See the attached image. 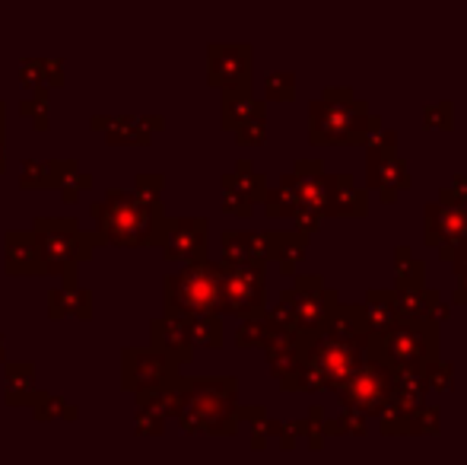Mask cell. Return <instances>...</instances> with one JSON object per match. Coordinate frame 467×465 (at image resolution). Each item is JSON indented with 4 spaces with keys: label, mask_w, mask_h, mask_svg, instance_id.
I'll use <instances>...</instances> for the list:
<instances>
[{
    "label": "cell",
    "mask_w": 467,
    "mask_h": 465,
    "mask_svg": "<svg viewBox=\"0 0 467 465\" xmlns=\"http://www.w3.org/2000/svg\"><path fill=\"white\" fill-rule=\"evenodd\" d=\"M23 115H32L36 128H48V87L36 90V93H32V100L23 102Z\"/></svg>",
    "instance_id": "46"
},
{
    "label": "cell",
    "mask_w": 467,
    "mask_h": 465,
    "mask_svg": "<svg viewBox=\"0 0 467 465\" xmlns=\"http://www.w3.org/2000/svg\"><path fill=\"white\" fill-rule=\"evenodd\" d=\"M55 415H61V417H74L77 411H74V405H67L64 398H57V396H38L36 398V417L38 421H48V417H55Z\"/></svg>",
    "instance_id": "45"
},
{
    "label": "cell",
    "mask_w": 467,
    "mask_h": 465,
    "mask_svg": "<svg viewBox=\"0 0 467 465\" xmlns=\"http://www.w3.org/2000/svg\"><path fill=\"white\" fill-rule=\"evenodd\" d=\"M179 364L162 357L160 351H124V386L137 396L179 379Z\"/></svg>",
    "instance_id": "16"
},
{
    "label": "cell",
    "mask_w": 467,
    "mask_h": 465,
    "mask_svg": "<svg viewBox=\"0 0 467 465\" xmlns=\"http://www.w3.org/2000/svg\"><path fill=\"white\" fill-rule=\"evenodd\" d=\"M267 192V175L254 173L252 160H239L233 173L223 175V211L235 214V217H252L254 205L265 201Z\"/></svg>",
    "instance_id": "15"
},
{
    "label": "cell",
    "mask_w": 467,
    "mask_h": 465,
    "mask_svg": "<svg viewBox=\"0 0 467 465\" xmlns=\"http://www.w3.org/2000/svg\"><path fill=\"white\" fill-rule=\"evenodd\" d=\"M283 179L289 182L296 201H299V211L293 217L296 233L312 236L321 227V220L327 217V198H331V175L325 173V163L296 160L293 173H286Z\"/></svg>",
    "instance_id": "10"
},
{
    "label": "cell",
    "mask_w": 467,
    "mask_h": 465,
    "mask_svg": "<svg viewBox=\"0 0 467 465\" xmlns=\"http://www.w3.org/2000/svg\"><path fill=\"white\" fill-rule=\"evenodd\" d=\"M48 303H51V316H83V319H89V312H93V293H89L87 287L77 284L74 274H67V278H64V284L51 291Z\"/></svg>",
    "instance_id": "23"
},
{
    "label": "cell",
    "mask_w": 467,
    "mask_h": 465,
    "mask_svg": "<svg viewBox=\"0 0 467 465\" xmlns=\"http://www.w3.org/2000/svg\"><path fill=\"white\" fill-rule=\"evenodd\" d=\"M32 364H10V370H6V402H32L36 405V398L29 396L32 392Z\"/></svg>",
    "instance_id": "34"
},
{
    "label": "cell",
    "mask_w": 467,
    "mask_h": 465,
    "mask_svg": "<svg viewBox=\"0 0 467 465\" xmlns=\"http://www.w3.org/2000/svg\"><path fill=\"white\" fill-rule=\"evenodd\" d=\"M439 344H442V325L430 322V319L423 322L398 319L391 329L372 335L369 354L385 366H391L394 373H413L439 360Z\"/></svg>",
    "instance_id": "5"
},
{
    "label": "cell",
    "mask_w": 467,
    "mask_h": 465,
    "mask_svg": "<svg viewBox=\"0 0 467 465\" xmlns=\"http://www.w3.org/2000/svg\"><path fill=\"white\" fill-rule=\"evenodd\" d=\"M426 396H430V386H426V379H423V370L394 373V389H391V402L388 405L413 417L426 405Z\"/></svg>",
    "instance_id": "24"
},
{
    "label": "cell",
    "mask_w": 467,
    "mask_h": 465,
    "mask_svg": "<svg viewBox=\"0 0 467 465\" xmlns=\"http://www.w3.org/2000/svg\"><path fill=\"white\" fill-rule=\"evenodd\" d=\"M280 303L293 316L296 332L302 335V342H312L318 332H325V325L334 319L340 306V293L334 287L325 284V278L318 274H296V280L280 293ZM306 348V344H302Z\"/></svg>",
    "instance_id": "7"
},
{
    "label": "cell",
    "mask_w": 467,
    "mask_h": 465,
    "mask_svg": "<svg viewBox=\"0 0 467 465\" xmlns=\"http://www.w3.org/2000/svg\"><path fill=\"white\" fill-rule=\"evenodd\" d=\"M306 252H308V236H302V233H283V239H280V252H277V265H280V271L286 274H293L296 271V265H299L302 259H306Z\"/></svg>",
    "instance_id": "35"
},
{
    "label": "cell",
    "mask_w": 467,
    "mask_h": 465,
    "mask_svg": "<svg viewBox=\"0 0 467 465\" xmlns=\"http://www.w3.org/2000/svg\"><path fill=\"white\" fill-rule=\"evenodd\" d=\"M436 434H442V405H423L410 417L407 437H436Z\"/></svg>",
    "instance_id": "38"
},
{
    "label": "cell",
    "mask_w": 467,
    "mask_h": 465,
    "mask_svg": "<svg viewBox=\"0 0 467 465\" xmlns=\"http://www.w3.org/2000/svg\"><path fill=\"white\" fill-rule=\"evenodd\" d=\"M96 239L111 246H156L166 230L160 198L137 195L134 188H109L105 201L93 205Z\"/></svg>",
    "instance_id": "3"
},
{
    "label": "cell",
    "mask_w": 467,
    "mask_h": 465,
    "mask_svg": "<svg viewBox=\"0 0 467 465\" xmlns=\"http://www.w3.org/2000/svg\"><path fill=\"white\" fill-rule=\"evenodd\" d=\"M366 185L375 188L385 205H391L400 192L413 185V175L398 150L366 147Z\"/></svg>",
    "instance_id": "14"
},
{
    "label": "cell",
    "mask_w": 467,
    "mask_h": 465,
    "mask_svg": "<svg viewBox=\"0 0 467 465\" xmlns=\"http://www.w3.org/2000/svg\"><path fill=\"white\" fill-rule=\"evenodd\" d=\"M439 205H451V207H467V173H458L439 188Z\"/></svg>",
    "instance_id": "43"
},
{
    "label": "cell",
    "mask_w": 467,
    "mask_h": 465,
    "mask_svg": "<svg viewBox=\"0 0 467 465\" xmlns=\"http://www.w3.org/2000/svg\"><path fill=\"white\" fill-rule=\"evenodd\" d=\"M220 265V300L216 316L254 319L267 312V268L265 265H242V261H216Z\"/></svg>",
    "instance_id": "9"
},
{
    "label": "cell",
    "mask_w": 467,
    "mask_h": 465,
    "mask_svg": "<svg viewBox=\"0 0 467 465\" xmlns=\"http://www.w3.org/2000/svg\"><path fill=\"white\" fill-rule=\"evenodd\" d=\"M182 329H185L191 348H220L223 344V322L220 316H188L179 319Z\"/></svg>",
    "instance_id": "30"
},
{
    "label": "cell",
    "mask_w": 467,
    "mask_h": 465,
    "mask_svg": "<svg viewBox=\"0 0 467 465\" xmlns=\"http://www.w3.org/2000/svg\"><path fill=\"white\" fill-rule=\"evenodd\" d=\"M267 112L265 102H258L252 96V90H229L223 93V128L235 131L239 124H245L248 118Z\"/></svg>",
    "instance_id": "27"
},
{
    "label": "cell",
    "mask_w": 467,
    "mask_h": 465,
    "mask_svg": "<svg viewBox=\"0 0 467 465\" xmlns=\"http://www.w3.org/2000/svg\"><path fill=\"white\" fill-rule=\"evenodd\" d=\"M77 166L70 160H26L23 163V188H61L67 175H74Z\"/></svg>",
    "instance_id": "25"
},
{
    "label": "cell",
    "mask_w": 467,
    "mask_h": 465,
    "mask_svg": "<svg viewBox=\"0 0 467 465\" xmlns=\"http://www.w3.org/2000/svg\"><path fill=\"white\" fill-rule=\"evenodd\" d=\"M423 122H426V128H432V131H451V124H455V102L439 100V102H432V106H426Z\"/></svg>",
    "instance_id": "42"
},
{
    "label": "cell",
    "mask_w": 467,
    "mask_h": 465,
    "mask_svg": "<svg viewBox=\"0 0 467 465\" xmlns=\"http://www.w3.org/2000/svg\"><path fill=\"white\" fill-rule=\"evenodd\" d=\"M36 246L42 255V271L45 274H74L80 261H87L96 248V236L77 230V220L70 217H38L36 220Z\"/></svg>",
    "instance_id": "8"
},
{
    "label": "cell",
    "mask_w": 467,
    "mask_h": 465,
    "mask_svg": "<svg viewBox=\"0 0 467 465\" xmlns=\"http://www.w3.org/2000/svg\"><path fill=\"white\" fill-rule=\"evenodd\" d=\"M233 134H235V141H239L242 147H261V143L267 141V112L248 118V122L239 124Z\"/></svg>",
    "instance_id": "41"
},
{
    "label": "cell",
    "mask_w": 467,
    "mask_h": 465,
    "mask_svg": "<svg viewBox=\"0 0 467 465\" xmlns=\"http://www.w3.org/2000/svg\"><path fill=\"white\" fill-rule=\"evenodd\" d=\"M372 342L369 319L363 303H340L334 319L325 325V332L306 342L302 360L321 376L325 389L340 392V386L357 373V366L366 360Z\"/></svg>",
    "instance_id": "1"
},
{
    "label": "cell",
    "mask_w": 467,
    "mask_h": 465,
    "mask_svg": "<svg viewBox=\"0 0 467 465\" xmlns=\"http://www.w3.org/2000/svg\"><path fill=\"white\" fill-rule=\"evenodd\" d=\"M451 300H455L458 306H467V274H464V278H458V284H455V293H451Z\"/></svg>",
    "instance_id": "52"
},
{
    "label": "cell",
    "mask_w": 467,
    "mask_h": 465,
    "mask_svg": "<svg viewBox=\"0 0 467 465\" xmlns=\"http://www.w3.org/2000/svg\"><path fill=\"white\" fill-rule=\"evenodd\" d=\"M369 434V417L359 411L340 408L337 417H325V437H366Z\"/></svg>",
    "instance_id": "33"
},
{
    "label": "cell",
    "mask_w": 467,
    "mask_h": 465,
    "mask_svg": "<svg viewBox=\"0 0 467 465\" xmlns=\"http://www.w3.org/2000/svg\"><path fill=\"white\" fill-rule=\"evenodd\" d=\"M271 338H274V322L267 319V312H261V316H254V319H245V322L239 325V332H235V344H239V348L267 351Z\"/></svg>",
    "instance_id": "31"
},
{
    "label": "cell",
    "mask_w": 467,
    "mask_h": 465,
    "mask_svg": "<svg viewBox=\"0 0 467 465\" xmlns=\"http://www.w3.org/2000/svg\"><path fill=\"white\" fill-rule=\"evenodd\" d=\"M6 271L10 274H45L42 255H38L36 236L32 233L6 236Z\"/></svg>",
    "instance_id": "26"
},
{
    "label": "cell",
    "mask_w": 467,
    "mask_h": 465,
    "mask_svg": "<svg viewBox=\"0 0 467 465\" xmlns=\"http://www.w3.org/2000/svg\"><path fill=\"white\" fill-rule=\"evenodd\" d=\"M4 118H6V109H4V102H0V137H4Z\"/></svg>",
    "instance_id": "54"
},
{
    "label": "cell",
    "mask_w": 467,
    "mask_h": 465,
    "mask_svg": "<svg viewBox=\"0 0 467 465\" xmlns=\"http://www.w3.org/2000/svg\"><path fill=\"white\" fill-rule=\"evenodd\" d=\"M385 128L350 87H325L308 106V143L312 147H366L369 134Z\"/></svg>",
    "instance_id": "2"
},
{
    "label": "cell",
    "mask_w": 467,
    "mask_h": 465,
    "mask_svg": "<svg viewBox=\"0 0 467 465\" xmlns=\"http://www.w3.org/2000/svg\"><path fill=\"white\" fill-rule=\"evenodd\" d=\"M265 214L267 217H286V220H293L296 217V211H299V201H296V192L289 188V182L280 175V185L277 188H267L265 192Z\"/></svg>",
    "instance_id": "32"
},
{
    "label": "cell",
    "mask_w": 467,
    "mask_h": 465,
    "mask_svg": "<svg viewBox=\"0 0 467 465\" xmlns=\"http://www.w3.org/2000/svg\"><path fill=\"white\" fill-rule=\"evenodd\" d=\"M207 239H210V220L207 217H175L166 220L162 230V255L169 261H203L207 259Z\"/></svg>",
    "instance_id": "13"
},
{
    "label": "cell",
    "mask_w": 467,
    "mask_h": 465,
    "mask_svg": "<svg viewBox=\"0 0 467 465\" xmlns=\"http://www.w3.org/2000/svg\"><path fill=\"white\" fill-rule=\"evenodd\" d=\"M391 389H394V370L385 366L381 360H375L372 354H366V360L357 366L350 379L340 386L337 398L344 408L359 411L366 417H379L381 411L391 402Z\"/></svg>",
    "instance_id": "11"
},
{
    "label": "cell",
    "mask_w": 467,
    "mask_h": 465,
    "mask_svg": "<svg viewBox=\"0 0 467 465\" xmlns=\"http://www.w3.org/2000/svg\"><path fill=\"white\" fill-rule=\"evenodd\" d=\"M280 389L283 392H321L325 389V383H321V376L312 370V366H302V370L296 373L286 386H280Z\"/></svg>",
    "instance_id": "47"
},
{
    "label": "cell",
    "mask_w": 467,
    "mask_h": 465,
    "mask_svg": "<svg viewBox=\"0 0 467 465\" xmlns=\"http://www.w3.org/2000/svg\"><path fill=\"white\" fill-rule=\"evenodd\" d=\"M439 259H442L445 265L455 268L458 278H464L467 274V239H462L458 246H442L439 248Z\"/></svg>",
    "instance_id": "48"
},
{
    "label": "cell",
    "mask_w": 467,
    "mask_h": 465,
    "mask_svg": "<svg viewBox=\"0 0 467 465\" xmlns=\"http://www.w3.org/2000/svg\"><path fill=\"white\" fill-rule=\"evenodd\" d=\"M394 303H398V316L410 319V322H430L442 325L449 322L451 306L442 300V293L436 287H420V291H394Z\"/></svg>",
    "instance_id": "19"
},
{
    "label": "cell",
    "mask_w": 467,
    "mask_h": 465,
    "mask_svg": "<svg viewBox=\"0 0 467 465\" xmlns=\"http://www.w3.org/2000/svg\"><path fill=\"white\" fill-rule=\"evenodd\" d=\"M4 166H6V141L0 137V173H4Z\"/></svg>",
    "instance_id": "53"
},
{
    "label": "cell",
    "mask_w": 467,
    "mask_h": 465,
    "mask_svg": "<svg viewBox=\"0 0 467 465\" xmlns=\"http://www.w3.org/2000/svg\"><path fill=\"white\" fill-rule=\"evenodd\" d=\"M265 93L271 102H289L296 96V74H289V70H274V74H267Z\"/></svg>",
    "instance_id": "40"
},
{
    "label": "cell",
    "mask_w": 467,
    "mask_h": 465,
    "mask_svg": "<svg viewBox=\"0 0 467 465\" xmlns=\"http://www.w3.org/2000/svg\"><path fill=\"white\" fill-rule=\"evenodd\" d=\"M150 335H153V351H160L162 357H169L172 364H185V360L194 357V348H191L179 319H172V316L153 319Z\"/></svg>",
    "instance_id": "21"
},
{
    "label": "cell",
    "mask_w": 467,
    "mask_h": 465,
    "mask_svg": "<svg viewBox=\"0 0 467 465\" xmlns=\"http://www.w3.org/2000/svg\"><path fill=\"white\" fill-rule=\"evenodd\" d=\"M134 428H137V434H162L166 421H162V417H156V415H150V411H137Z\"/></svg>",
    "instance_id": "50"
},
{
    "label": "cell",
    "mask_w": 467,
    "mask_h": 465,
    "mask_svg": "<svg viewBox=\"0 0 467 465\" xmlns=\"http://www.w3.org/2000/svg\"><path fill=\"white\" fill-rule=\"evenodd\" d=\"M423 242L432 248L442 246H458L462 239H467V207H451V205H439L430 201L423 207Z\"/></svg>",
    "instance_id": "17"
},
{
    "label": "cell",
    "mask_w": 467,
    "mask_h": 465,
    "mask_svg": "<svg viewBox=\"0 0 467 465\" xmlns=\"http://www.w3.org/2000/svg\"><path fill=\"white\" fill-rule=\"evenodd\" d=\"M369 214V192L357 188L350 173L331 175V198H327V217L359 220Z\"/></svg>",
    "instance_id": "20"
},
{
    "label": "cell",
    "mask_w": 467,
    "mask_h": 465,
    "mask_svg": "<svg viewBox=\"0 0 467 465\" xmlns=\"http://www.w3.org/2000/svg\"><path fill=\"white\" fill-rule=\"evenodd\" d=\"M134 192L137 195H147V198H160V192H162V175H137V182H134Z\"/></svg>",
    "instance_id": "51"
},
{
    "label": "cell",
    "mask_w": 467,
    "mask_h": 465,
    "mask_svg": "<svg viewBox=\"0 0 467 465\" xmlns=\"http://www.w3.org/2000/svg\"><path fill=\"white\" fill-rule=\"evenodd\" d=\"M306 440H308V449H312V453H318V449L325 447V408H321V405H312V408H308Z\"/></svg>",
    "instance_id": "44"
},
{
    "label": "cell",
    "mask_w": 467,
    "mask_h": 465,
    "mask_svg": "<svg viewBox=\"0 0 467 465\" xmlns=\"http://www.w3.org/2000/svg\"><path fill=\"white\" fill-rule=\"evenodd\" d=\"M423 379L430 386V392H451L455 386V360H432L423 366Z\"/></svg>",
    "instance_id": "39"
},
{
    "label": "cell",
    "mask_w": 467,
    "mask_h": 465,
    "mask_svg": "<svg viewBox=\"0 0 467 465\" xmlns=\"http://www.w3.org/2000/svg\"><path fill=\"white\" fill-rule=\"evenodd\" d=\"M207 80L210 87L252 90V45L248 42H210L207 48Z\"/></svg>",
    "instance_id": "12"
},
{
    "label": "cell",
    "mask_w": 467,
    "mask_h": 465,
    "mask_svg": "<svg viewBox=\"0 0 467 465\" xmlns=\"http://www.w3.org/2000/svg\"><path fill=\"white\" fill-rule=\"evenodd\" d=\"M93 124L109 134V141L115 143H147L150 134H153L156 128L162 124V118H93Z\"/></svg>",
    "instance_id": "22"
},
{
    "label": "cell",
    "mask_w": 467,
    "mask_h": 465,
    "mask_svg": "<svg viewBox=\"0 0 467 465\" xmlns=\"http://www.w3.org/2000/svg\"><path fill=\"white\" fill-rule=\"evenodd\" d=\"M283 233H223V261L265 265L277 261Z\"/></svg>",
    "instance_id": "18"
},
{
    "label": "cell",
    "mask_w": 467,
    "mask_h": 465,
    "mask_svg": "<svg viewBox=\"0 0 467 465\" xmlns=\"http://www.w3.org/2000/svg\"><path fill=\"white\" fill-rule=\"evenodd\" d=\"M179 424L185 434L233 437L239 430V379H182Z\"/></svg>",
    "instance_id": "4"
},
{
    "label": "cell",
    "mask_w": 467,
    "mask_h": 465,
    "mask_svg": "<svg viewBox=\"0 0 467 465\" xmlns=\"http://www.w3.org/2000/svg\"><path fill=\"white\" fill-rule=\"evenodd\" d=\"M220 300V265L210 259L191 261L166 278V316H216Z\"/></svg>",
    "instance_id": "6"
},
{
    "label": "cell",
    "mask_w": 467,
    "mask_h": 465,
    "mask_svg": "<svg viewBox=\"0 0 467 465\" xmlns=\"http://www.w3.org/2000/svg\"><path fill=\"white\" fill-rule=\"evenodd\" d=\"M299 437H306V417H299V421H283L280 424V449H293Z\"/></svg>",
    "instance_id": "49"
},
{
    "label": "cell",
    "mask_w": 467,
    "mask_h": 465,
    "mask_svg": "<svg viewBox=\"0 0 467 465\" xmlns=\"http://www.w3.org/2000/svg\"><path fill=\"white\" fill-rule=\"evenodd\" d=\"M23 83L32 90H45V83L61 87V64L51 61H23Z\"/></svg>",
    "instance_id": "37"
},
{
    "label": "cell",
    "mask_w": 467,
    "mask_h": 465,
    "mask_svg": "<svg viewBox=\"0 0 467 465\" xmlns=\"http://www.w3.org/2000/svg\"><path fill=\"white\" fill-rule=\"evenodd\" d=\"M398 465H423V462H398Z\"/></svg>",
    "instance_id": "56"
},
{
    "label": "cell",
    "mask_w": 467,
    "mask_h": 465,
    "mask_svg": "<svg viewBox=\"0 0 467 465\" xmlns=\"http://www.w3.org/2000/svg\"><path fill=\"white\" fill-rule=\"evenodd\" d=\"M366 319H369V329L372 335H379V332L391 329L394 322H398V303H394V291H381V287H372L369 293H366Z\"/></svg>",
    "instance_id": "29"
},
{
    "label": "cell",
    "mask_w": 467,
    "mask_h": 465,
    "mask_svg": "<svg viewBox=\"0 0 467 465\" xmlns=\"http://www.w3.org/2000/svg\"><path fill=\"white\" fill-rule=\"evenodd\" d=\"M6 357V348H4V342H0V360H4Z\"/></svg>",
    "instance_id": "55"
},
{
    "label": "cell",
    "mask_w": 467,
    "mask_h": 465,
    "mask_svg": "<svg viewBox=\"0 0 467 465\" xmlns=\"http://www.w3.org/2000/svg\"><path fill=\"white\" fill-rule=\"evenodd\" d=\"M267 366H271L274 379H277L280 386H286L289 379H293L296 373L306 366V360H302L299 348H293V351H271V354H267Z\"/></svg>",
    "instance_id": "36"
},
{
    "label": "cell",
    "mask_w": 467,
    "mask_h": 465,
    "mask_svg": "<svg viewBox=\"0 0 467 465\" xmlns=\"http://www.w3.org/2000/svg\"><path fill=\"white\" fill-rule=\"evenodd\" d=\"M426 287V265L410 246H394V287L391 291H420Z\"/></svg>",
    "instance_id": "28"
}]
</instances>
